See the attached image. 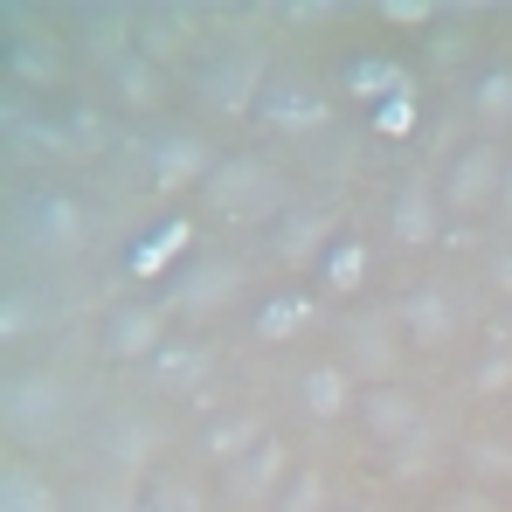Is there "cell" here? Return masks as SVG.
Returning <instances> with one entry per match:
<instances>
[{
    "label": "cell",
    "instance_id": "1",
    "mask_svg": "<svg viewBox=\"0 0 512 512\" xmlns=\"http://www.w3.org/2000/svg\"><path fill=\"white\" fill-rule=\"evenodd\" d=\"M201 201L215 215H229V222H277V215H291L284 173L270 167V160H250V153H236V160H222V167L208 173Z\"/></svg>",
    "mask_w": 512,
    "mask_h": 512
},
{
    "label": "cell",
    "instance_id": "2",
    "mask_svg": "<svg viewBox=\"0 0 512 512\" xmlns=\"http://www.w3.org/2000/svg\"><path fill=\"white\" fill-rule=\"evenodd\" d=\"M63 416H70V395H63L56 374H14L7 395H0V423H7V436H21V443H56L63 436Z\"/></svg>",
    "mask_w": 512,
    "mask_h": 512
},
{
    "label": "cell",
    "instance_id": "3",
    "mask_svg": "<svg viewBox=\"0 0 512 512\" xmlns=\"http://www.w3.org/2000/svg\"><path fill=\"white\" fill-rule=\"evenodd\" d=\"M506 153L499 146H464L457 160H450V173H443V215H492L499 208V187H506Z\"/></svg>",
    "mask_w": 512,
    "mask_h": 512
},
{
    "label": "cell",
    "instance_id": "4",
    "mask_svg": "<svg viewBox=\"0 0 512 512\" xmlns=\"http://www.w3.org/2000/svg\"><path fill=\"white\" fill-rule=\"evenodd\" d=\"M346 374L367 381V388H395V374H402V326L381 319V312L353 319L346 326Z\"/></svg>",
    "mask_w": 512,
    "mask_h": 512
},
{
    "label": "cell",
    "instance_id": "5",
    "mask_svg": "<svg viewBox=\"0 0 512 512\" xmlns=\"http://www.w3.org/2000/svg\"><path fill=\"white\" fill-rule=\"evenodd\" d=\"M395 326H402V340H409V346H423V353H443V346L457 340L464 312H457V298H450L443 284H416V291L395 305Z\"/></svg>",
    "mask_w": 512,
    "mask_h": 512
},
{
    "label": "cell",
    "instance_id": "6",
    "mask_svg": "<svg viewBox=\"0 0 512 512\" xmlns=\"http://www.w3.org/2000/svg\"><path fill=\"white\" fill-rule=\"evenodd\" d=\"M388 229H395L402 250H429V243L443 236V187H429L423 173L402 180L395 201H388Z\"/></svg>",
    "mask_w": 512,
    "mask_h": 512
},
{
    "label": "cell",
    "instance_id": "7",
    "mask_svg": "<svg viewBox=\"0 0 512 512\" xmlns=\"http://www.w3.org/2000/svg\"><path fill=\"white\" fill-rule=\"evenodd\" d=\"M284 471H291V450L270 436V443H256L250 457H236V464L222 471V492H229L236 506H263V499H277Z\"/></svg>",
    "mask_w": 512,
    "mask_h": 512
},
{
    "label": "cell",
    "instance_id": "8",
    "mask_svg": "<svg viewBox=\"0 0 512 512\" xmlns=\"http://www.w3.org/2000/svg\"><path fill=\"white\" fill-rule=\"evenodd\" d=\"M360 429L374 443H416L423 436V402L395 381V388H367L360 395Z\"/></svg>",
    "mask_w": 512,
    "mask_h": 512
},
{
    "label": "cell",
    "instance_id": "9",
    "mask_svg": "<svg viewBox=\"0 0 512 512\" xmlns=\"http://www.w3.org/2000/svg\"><path fill=\"white\" fill-rule=\"evenodd\" d=\"M208 173H215L208 139H194V132L160 139V153H153V187H160V194H173V187H208Z\"/></svg>",
    "mask_w": 512,
    "mask_h": 512
},
{
    "label": "cell",
    "instance_id": "10",
    "mask_svg": "<svg viewBox=\"0 0 512 512\" xmlns=\"http://www.w3.org/2000/svg\"><path fill=\"white\" fill-rule=\"evenodd\" d=\"M298 409L312 416V423H340L346 409H353V374L346 367H305V381H298Z\"/></svg>",
    "mask_w": 512,
    "mask_h": 512
},
{
    "label": "cell",
    "instance_id": "11",
    "mask_svg": "<svg viewBox=\"0 0 512 512\" xmlns=\"http://www.w3.org/2000/svg\"><path fill=\"white\" fill-rule=\"evenodd\" d=\"M104 346H111V360H153V353L167 346V319H160V312L125 305V312H111V333H104Z\"/></svg>",
    "mask_w": 512,
    "mask_h": 512
},
{
    "label": "cell",
    "instance_id": "12",
    "mask_svg": "<svg viewBox=\"0 0 512 512\" xmlns=\"http://www.w3.org/2000/svg\"><path fill=\"white\" fill-rule=\"evenodd\" d=\"M333 229H340V222H333L326 208H291V215H284V236H277V250L291 256V263H319V256L340 243Z\"/></svg>",
    "mask_w": 512,
    "mask_h": 512
},
{
    "label": "cell",
    "instance_id": "13",
    "mask_svg": "<svg viewBox=\"0 0 512 512\" xmlns=\"http://www.w3.org/2000/svg\"><path fill=\"white\" fill-rule=\"evenodd\" d=\"M256 84H263V70H256L250 56H229V63L201 70V97H208L215 111H250V104H256Z\"/></svg>",
    "mask_w": 512,
    "mask_h": 512
},
{
    "label": "cell",
    "instance_id": "14",
    "mask_svg": "<svg viewBox=\"0 0 512 512\" xmlns=\"http://www.w3.org/2000/svg\"><path fill=\"white\" fill-rule=\"evenodd\" d=\"M28 229H35V243H49V250H84V208H77L70 194H42V201L28 208Z\"/></svg>",
    "mask_w": 512,
    "mask_h": 512
},
{
    "label": "cell",
    "instance_id": "15",
    "mask_svg": "<svg viewBox=\"0 0 512 512\" xmlns=\"http://www.w3.org/2000/svg\"><path fill=\"white\" fill-rule=\"evenodd\" d=\"M464 471H471V485L478 492H506L512 485V443L506 436H464Z\"/></svg>",
    "mask_w": 512,
    "mask_h": 512
},
{
    "label": "cell",
    "instance_id": "16",
    "mask_svg": "<svg viewBox=\"0 0 512 512\" xmlns=\"http://www.w3.org/2000/svg\"><path fill=\"white\" fill-rule=\"evenodd\" d=\"M256 443H270V429H263V416H222V423H208V436H201V450L229 471L236 457H250Z\"/></svg>",
    "mask_w": 512,
    "mask_h": 512
},
{
    "label": "cell",
    "instance_id": "17",
    "mask_svg": "<svg viewBox=\"0 0 512 512\" xmlns=\"http://www.w3.org/2000/svg\"><path fill=\"white\" fill-rule=\"evenodd\" d=\"M506 388H512V326L492 319L485 326V353L471 367V395H506Z\"/></svg>",
    "mask_w": 512,
    "mask_h": 512
},
{
    "label": "cell",
    "instance_id": "18",
    "mask_svg": "<svg viewBox=\"0 0 512 512\" xmlns=\"http://www.w3.org/2000/svg\"><path fill=\"white\" fill-rule=\"evenodd\" d=\"M305 326H312V298H305V291H284V298H270V305L256 312L250 333L263 346H277V340H291V333H305Z\"/></svg>",
    "mask_w": 512,
    "mask_h": 512
},
{
    "label": "cell",
    "instance_id": "19",
    "mask_svg": "<svg viewBox=\"0 0 512 512\" xmlns=\"http://www.w3.org/2000/svg\"><path fill=\"white\" fill-rule=\"evenodd\" d=\"M146 367H153V381H160L167 395H187V388H201V374H208V353H201V346H160Z\"/></svg>",
    "mask_w": 512,
    "mask_h": 512
},
{
    "label": "cell",
    "instance_id": "20",
    "mask_svg": "<svg viewBox=\"0 0 512 512\" xmlns=\"http://www.w3.org/2000/svg\"><path fill=\"white\" fill-rule=\"evenodd\" d=\"M319 270H326V291H360L367 270H374V250H367L360 236H340L333 250L319 256Z\"/></svg>",
    "mask_w": 512,
    "mask_h": 512
},
{
    "label": "cell",
    "instance_id": "21",
    "mask_svg": "<svg viewBox=\"0 0 512 512\" xmlns=\"http://www.w3.org/2000/svg\"><path fill=\"white\" fill-rule=\"evenodd\" d=\"M256 111H263V125H284V132H312V125H326V104H319L312 90H277V97H263Z\"/></svg>",
    "mask_w": 512,
    "mask_h": 512
},
{
    "label": "cell",
    "instance_id": "22",
    "mask_svg": "<svg viewBox=\"0 0 512 512\" xmlns=\"http://www.w3.org/2000/svg\"><path fill=\"white\" fill-rule=\"evenodd\" d=\"M229 291H236V263H201V270L180 284V305H187V312H215Z\"/></svg>",
    "mask_w": 512,
    "mask_h": 512
},
{
    "label": "cell",
    "instance_id": "23",
    "mask_svg": "<svg viewBox=\"0 0 512 512\" xmlns=\"http://www.w3.org/2000/svg\"><path fill=\"white\" fill-rule=\"evenodd\" d=\"M0 512H63V506H56V492H49L35 471L7 464V478H0Z\"/></svg>",
    "mask_w": 512,
    "mask_h": 512
},
{
    "label": "cell",
    "instance_id": "24",
    "mask_svg": "<svg viewBox=\"0 0 512 512\" xmlns=\"http://www.w3.org/2000/svg\"><path fill=\"white\" fill-rule=\"evenodd\" d=\"M346 90H353L360 104H388V97L409 90V77H402L395 63H353V70H346Z\"/></svg>",
    "mask_w": 512,
    "mask_h": 512
},
{
    "label": "cell",
    "instance_id": "25",
    "mask_svg": "<svg viewBox=\"0 0 512 512\" xmlns=\"http://www.w3.org/2000/svg\"><path fill=\"white\" fill-rule=\"evenodd\" d=\"M104 457L132 478V471H146V457H153V429L146 423H118L111 429V443H104Z\"/></svg>",
    "mask_w": 512,
    "mask_h": 512
},
{
    "label": "cell",
    "instance_id": "26",
    "mask_svg": "<svg viewBox=\"0 0 512 512\" xmlns=\"http://www.w3.org/2000/svg\"><path fill=\"white\" fill-rule=\"evenodd\" d=\"M471 111H478L485 125H506L512 118V70H485V77L471 84Z\"/></svg>",
    "mask_w": 512,
    "mask_h": 512
},
{
    "label": "cell",
    "instance_id": "27",
    "mask_svg": "<svg viewBox=\"0 0 512 512\" xmlns=\"http://www.w3.org/2000/svg\"><path fill=\"white\" fill-rule=\"evenodd\" d=\"M180 243H187V222H173V229L153 236V243H139V250H132V277H160V270H167V256L180 250Z\"/></svg>",
    "mask_w": 512,
    "mask_h": 512
},
{
    "label": "cell",
    "instance_id": "28",
    "mask_svg": "<svg viewBox=\"0 0 512 512\" xmlns=\"http://www.w3.org/2000/svg\"><path fill=\"white\" fill-rule=\"evenodd\" d=\"M277 512H326V471H298L277 492Z\"/></svg>",
    "mask_w": 512,
    "mask_h": 512
},
{
    "label": "cell",
    "instance_id": "29",
    "mask_svg": "<svg viewBox=\"0 0 512 512\" xmlns=\"http://www.w3.org/2000/svg\"><path fill=\"white\" fill-rule=\"evenodd\" d=\"M118 97H125V104H139V111H153V104H160V77H153L146 63H132V56H125V63H118Z\"/></svg>",
    "mask_w": 512,
    "mask_h": 512
},
{
    "label": "cell",
    "instance_id": "30",
    "mask_svg": "<svg viewBox=\"0 0 512 512\" xmlns=\"http://www.w3.org/2000/svg\"><path fill=\"white\" fill-rule=\"evenodd\" d=\"M139 512H208V506H201V492H194V485H180V478H160V485L139 499Z\"/></svg>",
    "mask_w": 512,
    "mask_h": 512
},
{
    "label": "cell",
    "instance_id": "31",
    "mask_svg": "<svg viewBox=\"0 0 512 512\" xmlns=\"http://www.w3.org/2000/svg\"><path fill=\"white\" fill-rule=\"evenodd\" d=\"M70 512H139V499H132L125 485H90V492H77Z\"/></svg>",
    "mask_w": 512,
    "mask_h": 512
},
{
    "label": "cell",
    "instance_id": "32",
    "mask_svg": "<svg viewBox=\"0 0 512 512\" xmlns=\"http://www.w3.org/2000/svg\"><path fill=\"white\" fill-rule=\"evenodd\" d=\"M409 125H416V104H409V90H402V97H388V104L374 111V132H388V139H395V132H409Z\"/></svg>",
    "mask_w": 512,
    "mask_h": 512
},
{
    "label": "cell",
    "instance_id": "33",
    "mask_svg": "<svg viewBox=\"0 0 512 512\" xmlns=\"http://www.w3.org/2000/svg\"><path fill=\"white\" fill-rule=\"evenodd\" d=\"M0 333H7V340H21V333H35V305H28L21 291H7V305H0Z\"/></svg>",
    "mask_w": 512,
    "mask_h": 512
},
{
    "label": "cell",
    "instance_id": "34",
    "mask_svg": "<svg viewBox=\"0 0 512 512\" xmlns=\"http://www.w3.org/2000/svg\"><path fill=\"white\" fill-rule=\"evenodd\" d=\"M381 14H388L395 28H429V0H388Z\"/></svg>",
    "mask_w": 512,
    "mask_h": 512
},
{
    "label": "cell",
    "instance_id": "35",
    "mask_svg": "<svg viewBox=\"0 0 512 512\" xmlns=\"http://www.w3.org/2000/svg\"><path fill=\"white\" fill-rule=\"evenodd\" d=\"M443 512H499V499L478 492V485H464V492H450V506H443Z\"/></svg>",
    "mask_w": 512,
    "mask_h": 512
},
{
    "label": "cell",
    "instance_id": "36",
    "mask_svg": "<svg viewBox=\"0 0 512 512\" xmlns=\"http://www.w3.org/2000/svg\"><path fill=\"white\" fill-rule=\"evenodd\" d=\"M492 291H506V298H512V236L492 250Z\"/></svg>",
    "mask_w": 512,
    "mask_h": 512
},
{
    "label": "cell",
    "instance_id": "37",
    "mask_svg": "<svg viewBox=\"0 0 512 512\" xmlns=\"http://www.w3.org/2000/svg\"><path fill=\"white\" fill-rule=\"evenodd\" d=\"M492 215H506V222H512V167H506V187H499V208H492Z\"/></svg>",
    "mask_w": 512,
    "mask_h": 512
},
{
    "label": "cell",
    "instance_id": "38",
    "mask_svg": "<svg viewBox=\"0 0 512 512\" xmlns=\"http://www.w3.org/2000/svg\"><path fill=\"white\" fill-rule=\"evenodd\" d=\"M353 512H381V506H353Z\"/></svg>",
    "mask_w": 512,
    "mask_h": 512
}]
</instances>
